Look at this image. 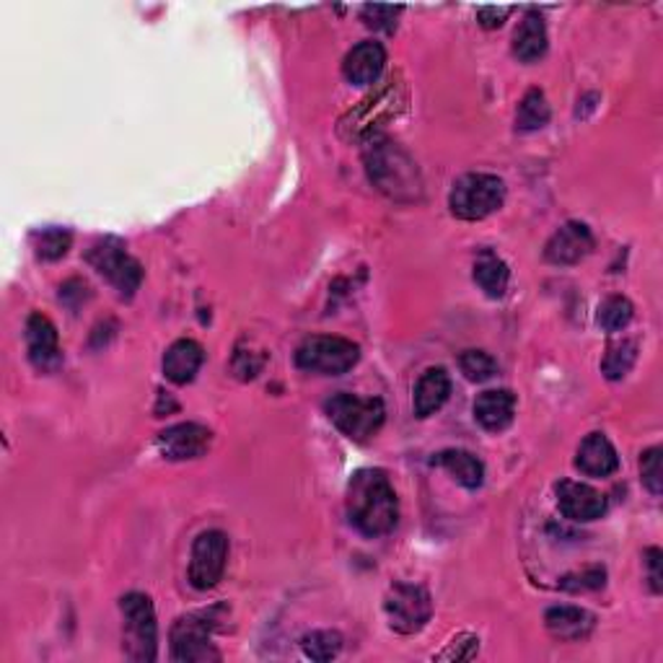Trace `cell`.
<instances>
[{
    "instance_id": "6da1fadb",
    "label": "cell",
    "mask_w": 663,
    "mask_h": 663,
    "mask_svg": "<svg viewBox=\"0 0 663 663\" xmlns=\"http://www.w3.org/2000/svg\"><path fill=\"white\" fill-rule=\"evenodd\" d=\"M350 524L365 537H384L397 526L399 503L389 477L381 470L355 472L345 498Z\"/></svg>"
},
{
    "instance_id": "7a4b0ae2",
    "label": "cell",
    "mask_w": 663,
    "mask_h": 663,
    "mask_svg": "<svg viewBox=\"0 0 663 663\" xmlns=\"http://www.w3.org/2000/svg\"><path fill=\"white\" fill-rule=\"evenodd\" d=\"M365 172L368 179L395 200H415L421 195V174L415 161L387 138H374L365 146Z\"/></svg>"
},
{
    "instance_id": "3957f363",
    "label": "cell",
    "mask_w": 663,
    "mask_h": 663,
    "mask_svg": "<svg viewBox=\"0 0 663 663\" xmlns=\"http://www.w3.org/2000/svg\"><path fill=\"white\" fill-rule=\"evenodd\" d=\"M327 417L337 425V430L345 433L350 441L365 443L381 430L387 421V408L378 397H355L348 391H340L324 404Z\"/></svg>"
},
{
    "instance_id": "277c9868",
    "label": "cell",
    "mask_w": 663,
    "mask_h": 663,
    "mask_svg": "<svg viewBox=\"0 0 663 663\" xmlns=\"http://www.w3.org/2000/svg\"><path fill=\"white\" fill-rule=\"evenodd\" d=\"M505 202V185L496 174H464L453 182L449 208L462 221H483L500 211Z\"/></svg>"
},
{
    "instance_id": "5b68a950",
    "label": "cell",
    "mask_w": 663,
    "mask_h": 663,
    "mask_svg": "<svg viewBox=\"0 0 663 663\" xmlns=\"http://www.w3.org/2000/svg\"><path fill=\"white\" fill-rule=\"evenodd\" d=\"M361 361V348L345 337L314 335L307 337L296 350V365L307 374L342 376Z\"/></svg>"
},
{
    "instance_id": "8992f818",
    "label": "cell",
    "mask_w": 663,
    "mask_h": 663,
    "mask_svg": "<svg viewBox=\"0 0 663 663\" xmlns=\"http://www.w3.org/2000/svg\"><path fill=\"white\" fill-rule=\"evenodd\" d=\"M122 620H125V653L127 659L151 663L159 653V625L155 609L146 593H127L120 601Z\"/></svg>"
},
{
    "instance_id": "52a82bcc",
    "label": "cell",
    "mask_w": 663,
    "mask_h": 663,
    "mask_svg": "<svg viewBox=\"0 0 663 663\" xmlns=\"http://www.w3.org/2000/svg\"><path fill=\"white\" fill-rule=\"evenodd\" d=\"M89 262L99 275H104L112 283L122 299H133L135 290L140 288V280H143V267L135 257L125 252L120 239H101L99 243H93Z\"/></svg>"
},
{
    "instance_id": "ba28073f",
    "label": "cell",
    "mask_w": 663,
    "mask_h": 663,
    "mask_svg": "<svg viewBox=\"0 0 663 663\" xmlns=\"http://www.w3.org/2000/svg\"><path fill=\"white\" fill-rule=\"evenodd\" d=\"M215 630L213 614H187L174 622L172 627V659L179 663H211L221 661V653L215 651L211 635Z\"/></svg>"
},
{
    "instance_id": "9c48e42d",
    "label": "cell",
    "mask_w": 663,
    "mask_h": 663,
    "mask_svg": "<svg viewBox=\"0 0 663 663\" xmlns=\"http://www.w3.org/2000/svg\"><path fill=\"white\" fill-rule=\"evenodd\" d=\"M384 609H387L391 630H397L402 635H415V633H421L430 620V612H433L430 593L425 591L423 586L397 584L389 588L387 604H384Z\"/></svg>"
},
{
    "instance_id": "30bf717a",
    "label": "cell",
    "mask_w": 663,
    "mask_h": 663,
    "mask_svg": "<svg viewBox=\"0 0 663 663\" xmlns=\"http://www.w3.org/2000/svg\"><path fill=\"white\" fill-rule=\"evenodd\" d=\"M228 560V537L223 531H202L192 545V560H189V584L198 591L218 586L226 573Z\"/></svg>"
},
{
    "instance_id": "8fae6325",
    "label": "cell",
    "mask_w": 663,
    "mask_h": 663,
    "mask_svg": "<svg viewBox=\"0 0 663 663\" xmlns=\"http://www.w3.org/2000/svg\"><path fill=\"white\" fill-rule=\"evenodd\" d=\"M213 433L200 423H179L159 433V449L168 462H187L198 459L211 449Z\"/></svg>"
},
{
    "instance_id": "7c38bea8",
    "label": "cell",
    "mask_w": 663,
    "mask_h": 663,
    "mask_svg": "<svg viewBox=\"0 0 663 663\" xmlns=\"http://www.w3.org/2000/svg\"><path fill=\"white\" fill-rule=\"evenodd\" d=\"M26 348H29V361L34 363V368L42 371V374H55L63 365L58 329L45 314H32L26 320Z\"/></svg>"
},
{
    "instance_id": "4fadbf2b",
    "label": "cell",
    "mask_w": 663,
    "mask_h": 663,
    "mask_svg": "<svg viewBox=\"0 0 663 663\" xmlns=\"http://www.w3.org/2000/svg\"><path fill=\"white\" fill-rule=\"evenodd\" d=\"M554 496H558V509L565 518L571 521H597L606 513V498L601 496L597 487L586 483H573V479H563L554 487Z\"/></svg>"
},
{
    "instance_id": "5bb4252c",
    "label": "cell",
    "mask_w": 663,
    "mask_h": 663,
    "mask_svg": "<svg viewBox=\"0 0 663 663\" xmlns=\"http://www.w3.org/2000/svg\"><path fill=\"white\" fill-rule=\"evenodd\" d=\"M593 249V234L586 223L571 221L565 226H560L558 232L552 234V239L547 241L545 257L547 262L552 265L567 267V265H578L580 260H586Z\"/></svg>"
},
{
    "instance_id": "9a60e30c",
    "label": "cell",
    "mask_w": 663,
    "mask_h": 663,
    "mask_svg": "<svg viewBox=\"0 0 663 663\" xmlns=\"http://www.w3.org/2000/svg\"><path fill=\"white\" fill-rule=\"evenodd\" d=\"M387 65V50L378 42H361L345 55L342 73L353 86H371Z\"/></svg>"
},
{
    "instance_id": "2e32d148",
    "label": "cell",
    "mask_w": 663,
    "mask_h": 663,
    "mask_svg": "<svg viewBox=\"0 0 663 663\" xmlns=\"http://www.w3.org/2000/svg\"><path fill=\"white\" fill-rule=\"evenodd\" d=\"M575 466L588 477H609L617 472L620 456L617 449H614L612 441L604 436V433H591V436L584 438V443L578 446V453H575Z\"/></svg>"
},
{
    "instance_id": "e0dca14e",
    "label": "cell",
    "mask_w": 663,
    "mask_h": 663,
    "mask_svg": "<svg viewBox=\"0 0 663 663\" xmlns=\"http://www.w3.org/2000/svg\"><path fill=\"white\" fill-rule=\"evenodd\" d=\"M516 415V395L509 389H490L483 391L475 402V421L485 430L500 433L513 423Z\"/></svg>"
},
{
    "instance_id": "ac0fdd59",
    "label": "cell",
    "mask_w": 663,
    "mask_h": 663,
    "mask_svg": "<svg viewBox=\"0 0 663 663\" xmlns=\"http://www.w3.org/2000/svg\"><path fill=\"white\" fill-rule=\"evenodd\" d=\"M451 395V378L443 368H428L417 378L415 397H412V408L417 417H430L443 408L446 399Z\"/></svg>"
},
{
    "instance_id": "d6986e66",
    "label": "cell",
    "mask_w": 663,
    "mask_h": 663,
    "mask_svg": "<svg viewBox=\"0 0 663 663\" xmlns=\"http://www.w3.org/2000/svg\"><path fill=\"white\" fill-rule=\"evenodd\" d=\"M202 361H205V353H202L198 342L177 340L164 355V374L172 384L185 387V384H189L195 376H198Z\"/></svg>"
},
{
    "instance_id": "ffe728a7",
    "label": "cell",
    "mask_w": 663,
    "mask_h": 663,
    "mask_svg": "<svg viewBox=\"0 0 663 663\" xmlns=\"http://www.w3.org/2000/svg\"><path fill=\"white\" fill-rule=\"evenodd\" d=\"M433 464L443 466L449 475L456 479L466 490H477L485 483V464L479 462L475 453L462 449H446L433 456Z\"/></svg>"
},
{
    "instance_id": "44dd1931",
    "label": "cell",
    "mask_w": 663,
    "mask_h": 663,
    "mask_svg": "<svg viewBox=\"0 0 663 663\" xmlns=\"http://www.w3.org/2000/svg\"><path fill=\"white\" fill-rule=\"evenodd\" d=\"M545 625L558 640H584L593 630V617L578 606H552L545 614Z\"/></svg>"
},
{
    "instance_id": "7402d4cb",
    "label": "cell",
    "mask_w": 663,
    "mask_h": 663,
    "mask_svg": "<svg viewBox=\"0 0 663 663\" xmlns=\"http://www.w3.org/2000/svg\"><path fill=\"white\" fill-rule=\"evenodd\" d=\"M547 52V26L539 13L529 11L513 34V55L521 63H537Z\"/></svg>"
},
{
    "instance_id": "603a6c76",
    "label": "cell",
    "mask_w": 663,
    "mask_h": 663,
    "mask_svg": "<svg viewBox=\"0 0 663 663\" xmlns=\"http://www.w3.org/2000/svg\"><path fill=\"white\" fill-rule=\"evenodd\" d=\"M475 283L485 290L487 299H503L511 283V270L498 254L483 252L475 260Z\"/></svg>"
},
{
    "instance_id": "cb8c5ba5",
    "label": "cell",
    "mask_w": 663,
    "mask_h": 663,
    "mask_svg": "<svg viewBox=\"0 0 663 663\" xmlns=\"http://www.w3.org/2000/svg\"><path fill=\"white\" fill-rule=\"evenodd\" d=\"M547 122H550V104H547L545 91L529 89L518 104L516 127L521 133H534L542 130Z\"/></svg>"
},
{
    "instance_id": "d4e9b609",
    "label": "cell",
    "mask_w": 663,
    "mask_h": 663,
    "mask_svg": "<svg viewBox=\"0 0 663 663\" xmlns=\"http://www.w3.org/2000/svg\"><path fill=\"white\" fill-rule=\"evenodd\" d=\"M635 361H638V342L635 340H620L606 348L604 361H601V371L609 381H620L633 371Z\"/></svg>"
},
{
    "instance_id": "484cf974",
    "label": "cell",
    "mask_w": 663,
    "mask_h": 663,
    "mask_svg": "<svg viewBox=\"0 0 663 663\" xmlns=\"http://www.w3.org/2000/svg\"><path fill=\"white\" fill-rule=\"evenodd\" d=\"M71 243H73V234L67 232V228H60V226L42 228V232H37L32 236L34 254L45 262L63 260V257L67 254V249H71Z\"/></svg>"
},
{
    "instance_id": "4316f807",
    "label": "cell",
    "mask_w": 663,
    "mask_h": 663,
    "mask_svg": "<svg viewBox=\"0 0 663 663\" xmlns=\"http://www.w3.org/2000/svg\"><path fill=\"white\" fill-rule=\"evenodd\" d=\"M633 316L635 309L630 299H625V296H609V299L599 303L597 311V322L604 332H622L633 322Z\"/></svg>"
},
{
    "instance_id": "83f0119b",
    "label": "cell",
    "mask_w": 663,
    "mask_h": 663,
    "mask_svg": "<svg viewBox=\"0 0 663 663\" xmlns=\"http://www.w3.org/2000/svg\"><path fill=\"white\" fill-rule=\"evenodd\" d=\"M301 648L311 661H320V663L332 661L342 651V635L335 630H314L303 635Z\"/></svg>"
},
{
    "instance_id": "f1b7e54d",
    "label": "cell",
    "mask_w": 663,
    "mask_h": 663,
    "mask_svg": "<svg viewBox=\"0 0 663 663\" xmlns=\"http://www.w3.org/2000/svg\"><path fill=\"white\" fill-rule=\"evenodd\" d=\"M459 368H462V374L470 378V381L479 384L498 374V361L490 353H485V350H466V353L459 358Z\"/></svg>"
},
{
    "instance_id": "f546056e",
    "label": "cell",
    "mask_w": 663,
    "mask_h": 663,
    "mask_svg": "<svg viewBox=\"0 0 663 663\" xmlns=\"http://www.w3.org/2000/svg\"><path fill=\"white\" fill-rule=\"evenodd\" d=\"M661 449H651L642 453L640 459V477H642V485L648 487V492L651 496L659 498L661 490H663V464H661Z\"/></svg>"
},
{
    "instance_id": "4dcf8cb0",
    "label": "cell",
    "mask_w": 663,
    "mask_h": 663,
    "mask_svg": "<svg viewBox=\"0 0 663 663\" xmlns=\"http://www.w3.org/2000/svg\"><path fill=\"white\" fill-rule=\"evenodd\" d=\"M399 9L395 5H363V22L368 29L395 32Z\"/></svg>"
},
{
    "instance_id": "1f68e13d",
    "label": "cell",
    "mask_w": 663,
    "mask_h": 663,
    "mask_svg": "<svg viewBox=\"0 0 663 663\" xmlns=\"http://www.w3.org/2000/svg\"><path fill=\"white\" fill-rule=\"evenodd\" d=\"M511 9L509 5H485V9L477 11V22L479 26H485V29H498V26H503L505 18H509Z\"/></svg>"
},
{
    "instance_id": "d6a6232c",
    "label": "cell",
    "mask_w": 663,
    "mask_h": 663,
    "mask_svg": "<svg viewBox=\"0 0 663 663\" xmlns=\"http://www.w3.org/2000/svg\"><path fill=\"white\" fill-rule=\"evenodd\" d=\"M646 565H648V580H651V588L655 593H661L663 588V573H661V550H651L646 552Z\"/></svg>"
}]
</instances>
